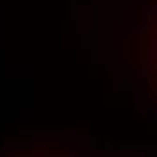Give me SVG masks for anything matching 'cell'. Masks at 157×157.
I'll return each mask as SVG.
<instances>
[{"instance_id":"7a4b0ae2","label":"cell","mask_w":157,"mask_h":157,"mask_svg":"<svg viewBox=\"0 0 157 157\" xmlns=\"http://www.w3.org/2000/svg\"><path fill=\"white\" fill-rule=\"evenodd\" d=\"M15 157H89V155H72V154H58V155H15Z\"/></svg>"},{"instance_id":"6da1fadb","label":"cell","mask_w":157,"mask_h":157,"mask_svg":"<svg viewBox=\"0 0 157 157\" xmlns=\"http://www.w3.org/2000/svg\"><path fill=\"white\" fill-rule=\"evenodd\" d=\"M139 76L148 101L157 112V0L146 7L139 33Z\"/></svg>"}]
</instances>
